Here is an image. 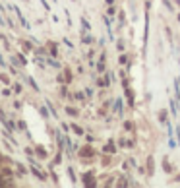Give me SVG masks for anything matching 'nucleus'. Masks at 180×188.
<instances>
[{
    "label": "nucleus",
    "mask_w": 180,
    "mask_h": 188,
    "mask_svg": "<svg viewBox=\"0 0 180 188\" xmlns=\"http://www.w3.org/2000/svg\"><path fill=\"white\" fill-rule=\"evenodd\" d=\"M168 111H171L172 117H176V113H178V105H176V101H174V99H168Z\"/></svg>",
    "instance_id": "22"
},
{
    "label": "nucleus",
    "mask_w": 180,
    "mask_h": 188,
    "mask_svg": "<svg viewBox=\"0 0 180 188\" xmlns=\"http://www.w3.org/2000/svg\"><path fill=\"white\" fill-rule=\"evenodd\" d=\"M116 49H118L120 53H124V41H116Z\"/></svg>",
    "instance_id": "48"
},
{
    "label": "nucleus",
    "mask_w": 180,
    "mask_h": 188,
    "mask_svg": "<svg viewBox=\"0 0 180 188\" xmlns=\"http://www.w3.org/2000/svg\"><path fill=\"white\" fill-rule=\"evenodd\" d=\"M66 173H68V176H70V182H72V184H78V176H76V171H74L72 167H68V169H66Z\"/></svg>",
    "instance_id": "25"
},
{
    "label": "nucleus",
    "mask_w": 180,
    "mask_h": 188,
    "mask_svg": "<svg viewBox=\"0 0 180 188\" xmlns=\"http://www.w3.org/2000/svg\"><path fill=\"white\" fill-rule=\"evenodd\" d=\"M81 182H83V186H89V188H95L99 184V179H95V171H87V173H83L81 175Z\"/></svg>",
    "instance_id": "2"
},
{
    "label": "nucleus",
    "mask_w": 180,
    "mask_h": 188,
    "mask_svg": "<svg viewBox=\"0 0 180 188\" xmlns=\"http://www.w3.org/2000/svg\"><path fill=\"white\" fill-rule=\"evenodd\" d=\"M0 82L4 83V85H12V82H10V76L6 72H0Z\"/></svg>",
    "instance_id": "32"
},
{
    "label": "nucleus",
    "mask_w": 180,
    "mask_h": 188,
    "mask_svg": "<svg viewBox=\"0 0 180 188\" xmlns=\"http://www.w3.org/2000/svg\"><path fill=\"white\" fill-rule=\"evenodd\" d=\"M47 47H49V56H52V58H58V56H60L56 43H47Z\"/></svg>",
    "instance_id": "13"
},
{
    "label": "nucleus",
    "mask_w": 180,
    "mask_h": 188,
    "mask_svg": "<svg viewBox=\"0 0 180 188\" xmlns=\"http://www.w3.org/2000/svg\"><path fill=\"white\" fill-rule=\"evenodd\" d=\"M178 23H180V14H178Z\"/></svg>",
    "instance_id": "62"
},
{
    "label": "nucleus",
    "mask_w": 180,
    "mask_h": 188,
    "mask_svg": "<svg viewBox=\"0 0 180 188\" xmlns=\"http://www.w3.org/2000/svg\"><path fill=\"white\" fill-rule=\"evenodd\" d=\"M39 2H41V6H43V8L47 10V12H50V10H52V8H50V4L47 2V0H39Z\"/></svg>",
    "instance_id": "44"
},
{
    "label": "nucleus",
    "mask_w": 180,
    "mask_h": 188,
    "mask_svg": "<svg viewBox=\"0 0 180 188\" xmlns=\"http://www.w3.org/2000/svg\"><path fill=\"white\" fill-rule=\"evenodd\" d=\"M70 128H72V132L76 134V136H85V134H87L85 130L79 126V124H76V122H70Z\"/></svg>",
    "instance_id": "15"
},
{
    "label": "nucleus",
    "mask_w": 180,
    "mask_h": 188,
    "mask_svg": "<svg viewBox=\"0 0 180 188\" xmlns=\"http://www.w3.org/2000/svg\"><path fill=\"white\" fill-rule=\"evenodd\" d=\"M85 140H87L89 144H91V142H95V136H91V134H85Z\"/></svg>",
    "instance_id": "55"
},
{
    "label": "nucleus",
    "mask_w": 180,
    "mask_h": 188,
    "mask_svg": "<svg viewBox=\"0 0 180 188\" xmlns=\"http://www.w3.org/2000/svg\"><path fill=\"white\" fill-rule=\"evenodd\" d=\"M95 85H97V87H107V85H105V80H103V78H99V80L95 82Z\"/></svg>",
    "instance_id": "52"
},
{
    "label": "nucleus",
    "mask_w": 180,
    "mask_h": 188,
    "mask_svg": "<svg viewBox=\"0 0 180 188\" xmlns=\"http://www.w3.org/2000/svg\"><path fill=\"white\" fill-rule=\"evenodd\" d=\"M64 111H66V114H68V117H74V118H78L79 114H81V111H79L78 107H72V105H66V109H64Z\"/></svg>",
    "instance_id": "11"
},
{
    "label": "nucleus",
    "mask_w": 180,
    "mask_h": 188,
    "mask_svg": "<svg viewBox=\"0 0 180 188\" xmlns=\"http://www.w3.org/2000/svg\"><path fill=\"white\" fill-rule=\"evenodd\" d=\"M116 145H118V144H114V140H109V142L101 148V153L103 155H116V151H118Z\"/></svg>",
    "instance_id": "3"
},
{
    "label": "nucleus",
    "mask_w": 180,
    "mask_h": 188,
    "mask_svg": "<svg viewBox=\"0 0 180 188\" xmlns=\"http://www.w3.org/2000/svg\"><path fill=\"white\" fill-rule=\"evenodd\" d=\"M47 64H49L50 68H54V70H62V64L56 58H52V56H47Z\"/></svg>",
    "instance_id": "16"
},
{
    "label": "nucleus",
    "mask_w": 180,
    "mask_h": 188,
    "mask_svg": "<svg viewBox=\"0 0 180 188\" xmlns=\"http://www.w3.org/2000/svg\"><path fill=\"white\" fill-rule=\"evenodd\" d=\"M163 2H165V6H167L168 10H171V12H172V10H174V8H172V4H171V2H168V0H163Z\"/></svg>",
    "instance_id": "57"
},
{
    "label": "nucleus",
    "mask_w": 180,
    "mask_h": 188,
    "mask_svg": "<svg viewBox=\"0 0 180 188\" xmlns=\"http://www.w3.org/2000/svg\"><path fill=\"white\" fill-rule=\"evenodd\" d=\"M176 138H178V145H180V126H176Z\"/></svg>",
    "instance_id": "58"
},
{
    "label": "nucleus",
    "mask_w": 180,
    "mask_h": 188,
    "mask_svg": "<svg viewBox=\"0 0 180 188\" xmlns=\"http://www.w3.org/2000/svg\"><path fill=\"white\" fill-rule=\"evenodd\" d=\"M14 109H16V111H19V109H22V103H19V101H14Z\"/></svg>",
    "instance_id": "56"
},
{
    "label": "nucleus",
    "mask_w": 180,
    "mask_h": 188,
    "mask_svg": "<svg viewBox=\"0 0 180 188\" xmlns=\"http://www.w3.org/2000/svg\"><path fill=\"white\" fill-rule=\"evenodd\" d=\"M74 2H76V0H74Z\"/></svg>",
    "instance_id": "64"
},
{
    "label": "nucleus",
    "mask_w": 180,
    "mask_h": 188,
    "mask_svg": "<svg viewBox=\"0 0 180 188\" xmlns=\"http://www.w3.org/2000/svg\"><path fill=\"white\" fill-rule=\"evenodd\" d=\"M155 175V159H153V155L147 157V176H153Z\"/></svg>",
    "instance_id": "12"
},
{
    "label": "nucleus",
    "mask_w": 180,
    "mask_h": 188,
    "mask_svg": "<svg viewBox=\"0 0 180 188\" xmlns=\"http://www.w3.org/2000/svg\"><path fill=\"white\" fill-rule=\"evenodd\" d=\"M95 43V37L89 31H81V45H93Z\"/></svg>",
    "instance_id": "9"
},
{
    "label": "nucleus",
    "mask_w": 180,
    "mask_h": 188,
    "mask_svg": "<svg viewBox=\"0 0 180 188\" xmlns=\"http://www.w3.org/2000/svg\"><path fill=\"white\" fill-rule=\"evenodd\" d=\"M83 91H85L87 99H93V89H91V87H85V89H83Z\"/></svg>",
    "instance_id": "50"
},
{
    "label": "nucleus",
    "mask_w": 180,
    "mask_h": 188,
    "mask_svg": "<svg viewBox=\"0 0 180 188\" xmlns=\"http://www.w3.org/2000/svg\"><path fill=\"white\" fill-rule=\"evenodd\" d=\"M56 82L60 83V85H62V83H66V76H64V72H60V74L56 76Z\"/></svg>",
    "instance_id": "42"
},
{
    "label": "nucleus",
    "mask_w": 180,
    "mask_h": 188,
    "mask_svg": "<svg viewBox=\"0 0 180 188\" xmlns=\"http://www.w3.org/2000/svg\"><path fill=\"white\" fill-rule=\"evenodd\" d=\"M2 136H4V138H6V140H10V142H12L14 145H18V142H16V138L12 136V130H8L6 126H4V130H2Z\"/></svg>",
    "instance_id": "19"
},
{
    "label": "nucleus",
    "mask_w": 180,
    "mask_h": 188,
    "mask_svg": "<svg viewBox=\"0 0 180 188\" xmlns=\"http://www.w3.org/2000/svg\"><path fill=\"white\" fill-rule=\"evenodd\" d=\"M29 173L33 175L37 180H41V182H45L47 179H49V176H47L45 173H41V171H39V165H29Z\"/></svg>",
    "instance_id": "5"
},
{
    "label": "nucleus",
    "mask_w": 180,
    "mask_h": 188,
    "mask_svg": "<svg viewBox=\"0 0 180 188\" xmlns=\"http://www.w3.org/2000/svg\"><path fill=\"white\" fill-rule=\"evenodd\" d=\"M49 171H50V179H52V182H54V184H58V175L54 173V171H52V165H49Z\"/></svg>",
    "instance_id": "39"
},
{
    "label": "nucleus",
    "mask_w": 180,
    "mask_h": 188,
    "mask_svg": "<svg viewBox=\"0 0 180 188\" xmlns=\"http://www.w3.org/2000/svg\"><path fill=\"white\" fill-rule=\"evenodd\" d=\"M118 25H120V27L126 25V14L124 12H118Z\"/></svg>",
    "instance_id": "34"
},
{
    "label": "nucleus",
    "mask_w": 180,
    "mask_h": 188,
    "mask_svg": "<svg viewBox=\"0 0 180 188\" xmlns=\"http://www.w3.org/2000/svg\"><path fill=\"white\" fill-rule=\"evenodd\" d=\"M174 180H176V182H180V173L176 175V179H174Z\"/></svg>",
    "instance_id": "61"
},
{
    "label": "nucleus",
    "mask_w": 180,
    "mask_h": 188,
    "mask_svg": "<svg viewBox=\"0 0 180 188\" xmlns=\"http://www.w3.org/2000/svg\"><path fill=\"white\" fill-rule=\"evenodd\" d=\"M107 14L110 16V18H114V16H118V10L114 8V4H112V6H109V8H107Z\"/></svg>",
    "instance_id": "37"
},
{
    "label": "nucleus",
    "mask_w": 180,
    "mask_h": 188,
    "mask_svg": "<svg viewBox=\"0 0 180 188\" xmlns=\"http://www.w3.org/2000/svg\"><path fill=\"white\" fill-rule=\"evenodd\" d=\"M12 91H14V89H12V87H2V95H4V97H8V95H12Z\"/></svg>",
    "instance_id": "43"
},
{
    "label": "nucleus",
    "mask_w": 180,
    "mask_h": 188,
    "mask_svg": "<svg viewBox=\"0 0 180 188\" xmlns=\"http://www.w3.org/2000/svg\"><path fill=\"white\" fill-rule=\"evenodd\" d=\"M60 128H62V132H64V134H70V124H68V122H60Z\"/></svg>",
    "instance_id": "41"
},
{
    "label": "nucleus",
    "mask_w": 180,
    "mask_h": 188,
    "mask_svg": "<svg viewBox=\"0 0 180 188\" xmlns=\"http://www.w3.org/2000/svg\"><path fill=\"white\" fill-rule=\"evenodd\" d=\"M2 124H4V126H6L8 130H12V132H18V130H19V128H18V124H16L14 120H10V118H6V120H4Z\"/></svg>",
    "instance_id": "20"
},
{
    "label": "nucleus",
    "mask_w": 180,
    "mask_h": 188,
    "mask_svg": "<svg viewBox=\"0 0 180 188\" xmlns=\"http://www.w3.org/2000/svg\"><path fill=\"white\" fill-rule=\"evenodd\" d=\"M35 157L37 159H47L49 157V151H47L43 145H35Z\"/></svg>",
    "instance_id": "10"
},
{
    "label": "nucleus",
    "mask_w": 180,
    "mask_h": 188,
    "mask_svg": "<svg viewBox=\"0 0 180 188\" xmlns=\"http://www.w3.org/2000/svg\"><path fill=\"white\" fill-rule=\"evenodd\" d=\"M118 148H122V149H130V140L122 136V138L118 140Z\"/></svg>",
    "instance_id": "28"
},
{
    "label": "nucleus",
    "mask_w": 180,
    "mask_h": 188,
    "mask_svg": "<svg viewBox=\"0 0 180 188\" xmlns=\"http://www.w3.org/2000/svg\"><path fill=\"white\" fill-rule=\"evenodd\" d=\"M78 155L83 161H93L95 157H97V149H95L91 144H85V145H81V148L78 149Z\"/></svg>",
    "instance_id": "1"
},
{
    "label": "nucleus",
    "mask_w": 180,
    "mask_h": 188,
    "mask_svg": "<svg viewBox=\"0 0 180 188\" xmlns=\"http://www.w3.org/2000/svg\"><path fill=\"white\" fill-rule=\"evenodd\" d=\"M45 105L49 107V111H50V114H52V118H58V113H56L54 105H52V103H50V99H45Z\"/></svg>",
    "instance_id": "26"
},
{
    "label": "nucleus",
    "mask_w": 180,
    "mask_h": 188,
    "mask_svg": "<svg viewBox=\"0 0 180 188\" xmlns=\"http://www.w3.org/2000/svg\"><path fill=\"white\" fill-rule=\"evenodd\" d=\"M18 128L23 130V132H27V124H25V120H19V122H18Z\"/></svg>",
    "instance_id": "45"
},
{
    "label": "nucleus",
    "mask_w": 180,
    "mask_h": 188,
    "mask_svg": "<svg viewBox=\"0 0 180 188\" xmlns=\"http://www.w3.org/2000/svg\"><path fill=\"white\" fill-rule=\"evenodd\" d=\"M163 171H165V173H168V175L172 173V165H171V161H168L167 157L163 159Z\"/></svg>",
    "instance_id": "30"
},
{
    "label": "nucleus",
    "mask_w": 180,
    "mask_h": 188,
    "mask_svg": "<svg viewBox=\"0 0 180 188\" xmlns=\"http://www.w3.org/2000/svg\"><path fill=\"white\" fill-rule=\"evenodd\" d=\"M62 72H64V76H66V83L70 85V83H72V72H70V68H62Z\"/></svg>",
    "instance_id": "33"
},
{
    "label": "nucleus",
    "mask_w": 180,
    "mask_h": 188,
    "mask_svg": "<svg viewBox=\"0 0 180 188\" xmlns=\"http://www.w3.org/2000/svg\"><path fill=\"white\" fill-rule=\"evenodd\" d=\"M79 23H81V31H91V23H89V19H87V18H83V16H81Z\"/></svg>",
    "instance_id": "27"
},
{
    "label": "nucleus",
    "mask_w": 180,
    "mask_h": 188,
    "mask_svg": "<svg viewBox=\"0 0 180 188\" xmlns=\"http://www.w3.org/2000/svg\"><path fill=\"white\" fill-rule=\"evenodd\" d=\"M124 97H126V103H128L130 109L136 105V95H134V91H132L130 87H126V89H124Z\"/></svg>",
    "instance_id": "8"
},
{
    "label": "nucleus",
    "mask_w": 180,
    "mask_h": 188,
    "mask_svg": "<svg viewBox=\"0 0 180 188\" xmlns=\"http://www.w3.org/2000/svg\"><path fill=\"white\" fill-rule=\"evenodd\" d=\"M107 2V6H112V4H116V0H105Z\"/></svg>",
    "instance_id": "59"
},
{
    "label": "nucleus",
    "mask_w": 180,
    "mask_h": 188,
    "mask_svg": "<svg viewBox=\"0 0 180 188\" xmlns=\"http://www.w3.org/2000/svg\"><path fill=\"white\" fill-rule=\"evenodd\" d=\"M74 101H78V103H85L87 101V95L83 91H76L74 93Z\"/></svg>",
    "instance_id": "21"
},
{
    "label": "nucleus",
    "mask_w": 180,
    "mask_h": 188,
    "mask_svg": "<svg viewBox=\"0 0 180 188\" xmlns=\"http://www.w3.org/2000/svg\"><path fill=\"white\" fill-rule=\"evenodd\" d=\"M159 122L161 124H167V111L163 109V111H159Z\"/></svg>",
    "instance_id": "35"
},
{
    "label": "nucleus",
    "mask_w": 180,
    "mask_h": 188,
    "mask_svg": "<svg viewBox=\"0 0 180 188\" xmlns=\"http://www.w3.org/2000/svg\"><path fill=\"white\" fill-rule=\"evenodd\" d=\"M39 113H41V117H43V118H50V117H52V114H50V111H49V107H47V105L39 107Z\"/></svg>",
    "instance_id": "29"
},
{
    "label": "nucleus",
    "mask_w": 180,
    "mask_h": 188,
    "mask_svg": "<svg viewBox=\"0 0 180 188\" xmlns=\"http://www.w3.org/2000/svg\"><path fill=\"white\" fill-rule=\"evenodd\" d=\"M25 80H27V83L31 85V89H33V91H37V93L41 91V87L37 85V82H35V78H33V76H25Z\"/></svg>",
    "instance_id": "18"
},
{
    "label": "nucleus",
    "mask_w": 180,
    "mask_h": 188,
    "mask_svg": "<svg viewBox=\"0 0 180 188\" xmlns=\"http://www.w3.org/2000/svg\"><path fill=\"white\" fill-rule=\"evenodd\" d=\"M2 148L6 149V153H14V148H12V142L10 140H6L4 138V142H2Z\"/></svg>",
    "instance_id": "31"
},
{
    "label": "nucleus",
    "mask_w": 180,
    "mask_h": 188,
    "mask_svg": "<svg viewBox=\"0 0 180 188\" xmlns=\"http://www.w3.org/2000/svg\"><path fill=\"white\" fill-rule=\"evenodd\" d=\"M95 70H97V74H105L107 72V60H97V64H95Z\"/></svg>",
    "instance_id": "14"
},
{
    "label": "nucleus",
    "mask_w": 180,
    "mask_h": 188,
    "mask_svg": "<svg viewBox=\"0 0 180 188\" xmlns=\"http://www.w3.org/2000/svg\"><path fill=\"white\" fill-rule=\"evenodd\" d=\"M112 113H116V117H118V118H122V117H124V105H122V99H114Z\"/></svg>",
    "instance_id": "7"
},
{
    "label": "nucleus",
    "mask_w": 180,
    "mask_h": 188,
    "mask_svg": "<svg viewBox=\"0 0 180 188\" xmlns=\"http://www.w3.org/2000/svg\"><path fill=\"white\" fill-rule=\"evenodd\" d=\"M118 62H120V64H128V62H130L128 53H122V54H120V56H118Z\"/></svg>",
    "instance_id": "36"
},
{
    "label": "nucleus",
    "mask_w": 180,
    "mask_h": 188,
    "mask_svg": "<svg viewBox=\"0 0 180 188\" xmlns=\"http://www.w3.org/2000/svg\"><path fill=\"white\" fill-rule=\"evenodd\" d=\"M103 167H110V155H109V157H105V159H103Z\"/></svg>",
    "instance_id": "54"
},
{
    "label": "nucleus",
    "mask_w": 180,
    "mask_h": 188,
    "mask_svg": "<svg viewBox=\"0 0 180 188\" xmlns=\"http://www.w3.org/2000/svg\"><path fill=\"white\" fill-rule=\"evenodd\" d=\"M33 54L35 56H45L47 58V56H49V47H37V49L33 50Z\"/></svg>",
    "instance_id": "17"
},
{
    "label": "nucleus",
    "mask_w": 180,
    "mask_h": 188,
    "mask_svg": "<svg viewBox=\"0 0 180 188\" xmlns=\"http://www.w3.org/2000/svg\"><path fill=\"white\" fill-rule=\"evenodd\" d=\"M178 144L174 142V136H168V149H176Z\"/></svg>",
    "instance_id": "38"
},
{
    "label": "nucleus",
    "mask_w": 180,
    "mask_h": 188,
    "mask_svg": "<svg viewBox=\"0 0 180 188\" xmlns=\"http://www.w3.org/2000/svg\"><path fill=\"white\" fill-rule=\"evenodd\" d=\"M14 12H16V14H18V19H19V23H22V27L29 31V29H31V23L27 22V18H25V16L22 14V10H19L18 6H14Z\"/></svg>",
    "instance_id": "6"
},
{
    "label": "nucleus",
    "mask_w": 180,
    "mask_h": 188,
    "mask_svg": "<svg viewBox=\"0 0 180 188\" xmlns=\"http://www.w3.org/2000/svg\"><path fill=\"white\" fill-rule=\"evenodd\" d=\"M12 89H14V93H22L23 85H22V83H12Z\"/></svg>",
    "instance_id": "40"
},
{
    "label": "nucleus",
    "mask_w": 180,
    "mask_h": 188,
    "mask_svg": "<svg viewBox=\"0 0 180 188\" xmlns=\"http://www.w3.org/2000/svg\"><path fill=\"white\" fill-rule=\"evenodd\" d=\"M0 25H8V22H6V19L2 18V16H0Z\"/></svg>",
    "instance_id": "60"
},
{
    "label": "nucleus",
    "mask_w": 180,
    "mask_h": 188,
    "mask_svg": "<svg viewBox=\"0 0 180 188\" xmlns=\"http://www.w3.org/2000/svg\"><path fill=\"white\" fill-rule=\"evenodd\" d=\"M52 4H56V0H52Z\"/></svg>",
    "instance_id": "63"
},
{
    "label": "nucleus",
    "mask_w": 180,
    "mask_h": 188,
    "mask_svg": "<svg viewBox=\"0 0 180 188\" xmlns=\"http://www.w3.org/2000/svg\"><path fill=\"white\" fill-rule=\"evenodd\" d=\"M23 153H25V155H35V148H25Z\"/></svg>",
    "instance_id": "51"
},
{
    "label": "nucleus",
    "mask_w": 180,
    "mask_h": 188,
    "mask_svg": "<svg viewBox=\"0 0 180 188\" xmlns=\"http://www.w3.org/2000/svg\"><path fill=\"white\" fill-rule=\"evenodd\" d=\"M0 66L6 68V58H4V54H2V53H0Z\"/></svg>",
    "instance_id": "53"
},
{
    "label": "nucleus",
    "mask_w": 180,
    "mask_h": 188,
    "mask_svg": "<svg viewBox=\"0 0 180 188\" xmlns=\"http://www.w3.org/2000/svg\"><path fill=\"white\" fill-rule=\"evenodd\" d=\"M122 126H124V132H132V134L136 132V124L132 122V120H124Z\"/></svg>",
    "instance_id": "24"
},
{
    "label": "nucleus",
    "mask_w": 180,
    "mask_h": 188,
    "mask_svg": "<svg viewBox=\"0 0 180 188\" xmlns=\"http://www.w3.org/2000/svg\"><path fill=\"white\" fill-rule=\"evenodd\" d=\"M18 58L22 60V64H23V66L27 64V58H25V54H23V53H18Z\"/></svg>",
    "instance_id": "49"
},
{
    "label": "nucleus",
    "mask_w": 180,
    "mask_h": 188,
    "mask_svg": "<svg viewBox=\"0 0 180 188\" xmlns=\"http://www.w3.org/2000/svg\"><path fill=\"white\" fill-rule=\"evenodd\" d=\"M62 43H64V45L68 47V49H74V43H72V41L68 39V37H66V39H62Z\"/></svg>",
    "instance_id": "47"
},
{
    "label": "nucleus",
    "mask_w": 180,
    "mask_h": 188,
    "mask_svg": "<svg viewBox=\"0 0 180 188\" xmlns=\"http://www.w3.org/2000/svg\"><path fill=\"white\" fill-rule=\"evenodd\" d=\"M62 155H64V149H58L56 151V155H54V159H52V165H62Z\"/></svg>",
    "instance_id": "23"
},
{
    "label": "nucleus",
    "mask_w": 180,
    "mask_h": 188,
    "mask_svg": "<svg viewBox=\"0 0 180 188\" xmlns=\"http://www.w3.org/2000/svg\"><path fill=\"white\" fill-rule=\"evenodd\" d=\"M126 87H130V78L128 76L122 78V89H126Z\"/></svg>",
    "instance_id": "46"
},
{
    "label": "nucleus",
    "mask_w": 180,
    "mask_h": 188,
    "mask_svg": "<svg viewBox=\"0 0 180 188\" xmlns=\"http://www.w3.org/2000/svg\"><path fill=\"white\" fill-rule=\"evenodd\" d=\"M112 19L114 18H110V16L109 14H105L103 16V22H105V27H107V33H109V41H112V43H114V33H112Z\"/></svg>",
    "instance_id": "4"
}]
</instances>
